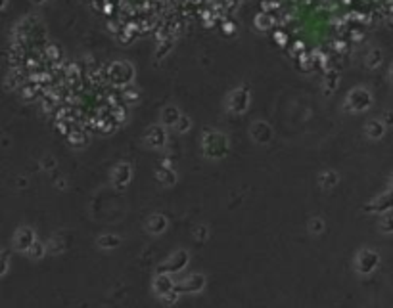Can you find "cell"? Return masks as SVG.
<instances>
[{
  "label": "cell",
  "mask_w": 393,
  "mask_h": 308,
  "mask_svg": "<svg viewBox=\"0 0 393 308\" xmlns=\"http://www.w3.org/2000/svg\"><path fill=\"white\" fill-rule=\"evenodd\" d=\"M104 75H106V83L110 86L123 88L132 85L134 81V67L131 62H112L104 65Z\"/></svg>",
  "instance_id": "cell-1"
},
{
  "label": "cell",
  "mask_w": 393,
  "mask_h": 308,
  "mask_svg": "<svg viewBox=\"0 0 393 308\" xmlns=\"http://www.w3.org/2000/svg\"><path fill=\"white\" fill-rule=\"evenodd\" d=\"M202 146H204V155L209 159H223L228 154V138L219 132V130H206L204 138H202Z\"/></svg>",
  "instance_id": "cell-2"
},
{
  "label": "cell",
  "mask_w": 393,
  "mask_h": 308,
  "mask_svg": "<svg viewBox=\"0 0 393 308\" xmlns=\"http://www.w3.org/2000/svg\"><path fill=\"white\" fill-rule=\"evenodd\" d=\"M370 105H372V94L363 86H357L347 94L345 111H366Z\"/></svg>",
  "instance_id": "cell-3"
},
{
  "label": "cell",
  "mask_w": 393,
  "mask_h": 308,
  "mask_svg": "<svg viewBox=\"0 0 393 308\" xmlns=\"http://www.w3.org/2000/svg\"><path fill=\"white\" fill-rule=\"evenodd\" d=\"M249 102H251L249 88L247 86H238V88H234L232 92L228 94V111L234 113V115H242V113L247 111Z\"/></svg>",
  "instance_id": "cell-4"
},
{
  "label": "cell",
  "mask_w": 393,
  "mask_h": 308,
  "mask_svg": "<svg viewBox=\"0 0 393 308\" xmlns=\"http://www.w3.org/2000/svg\"><path fill=\"white\" fill-rule=\"evenodd\" d=\"M144 144L148 148H153V150H161L165 148L167 144V132H165V126L163 124H153L146 130L144 134Z\"/></svg>",
  "instance_id": "cell-5"
},
{
  "label": "cell",
  "mask_w": 393,
  "mask_h": 308,
  "mask_svg": "<svg viewBox=\"0 0 393 308\" xmlns=\"http://www.w3.org/2000/svg\"><path fill=\"white\" fill-rule=\"evenodd\" d=\"M131 178H132V167L129 165V163H117L115 165V169H113V172H112V182L113 186L117 188V189H123V188H127V184L131 182Z\"/></svg>",
  "instance_id": "cell-6"
},
{
  "label": "cell",
  "mask_w": 393,
  "mask_h": 308,
  "mask_svg": "<svg viewBox=\"0 0 393 308\" xmlns=\"http://www.w3.org/2000/svg\"><path fill=\"white\" fill-rule=\"evenodd\" d=\"M378 255L374 253V251H368V249H364L359 253V257H357V270L361 272V274H370L376 266H378Z\"/></svg>",
  "instance_id": "cell-7"
},
{
  "label": "cell",
  "mask_w": 393,
  "mask_h": 308,
  "mask_svg": "<svg viewBox=\"0 0 393 308\" xmlns=\"http://www.w3.org/2000/svg\"><path fill=\"white\" fill-rule=\"evenodd\" d=\"M186 264H188V253H186V251H177V253L169 258V262L159 268V272H161V274H175V272H181Z\"/></svg>",
  "instance_id": "cell-8"
},
{
  "label": "cell",
  "mask_w": 393,
  "mask_h": 308,
  "mask_svg": "<svg viewBox=\"0 0 393 308\" xmlns=\"http://www.w3.org/2000/svg\"><path fill=\"white\" fill-rule=\"evenodd\" d=\"M249 132H251V138H253V142H257V144H269L272 140V128L269 123H265V121H257V123L251 124V128H249Z\"/></svg>",
  "instance_id": "cell-9"
},
{
  "label": "cell",
  "mask_w": 393,
  "mask_h": 308,
  "mask_svg": "<svg viewBox=\"0 0 393 308\" xmlns=\"http://www.w3.org/2000/svg\"><path fill=\"white\" fill-rule=\"evenodd\" d=\"M67 138V142L73 146V148H77V150H83V148H87L89 146V142H91V134L81 126V124H77L73 130H71V134L69 136H65Z\"/></svg>",
  "instance_id": "cell-10"
},
{
  "label": "cell",
  "mask_w": 393,
  "mask_h": 308,
  "mask_svg": "<svg viewBox=\"0 0 393 308\" xmlns=\"http://www.w3.org/2000/svg\"><path fill=\"white\" fill-rule=\"evenodd\" d=\"M204 285H206V277L202 274H192L190 277H186L181 285H177V291L179 293H198L204 289Z\"/></svg>",
  "instance_id": "cell-11"
},
{
  "label": "cell",
  "mask_w": 393,
  "mask_h": 308,
  "mask_svg": "<svg viewBox=\"0 0 393 308\" xmlns=\"http://www.w3.org/2000/svg\"><path fill=\"white\" fill-rule=\"evenodd\" d=\"M35 243V232L31 228H19L16 238H14V245L18 251H29Z\"/></svg>",
  "instance_id": "cell-12"
},
{
  "label": "cell",
  "mask_w": 393,
  "mask_h": 308,
  "mask_svg": "<svg viewBox=\"0 0 393 308\" xmlns=\"http://www.w3.org/2000/svg\"><path fill=\"white\" fill-rule=\"evenodd\" d=\"M181 117L182 113L177 105H165L161 109V124L167 126V128H175V124L179 123Z\"/></svg>",
  "instance_id": "cell-13"
},
{
  "label": "cell",
  "mask_w": 393,
  "mask_h": 308,
  "mask_svg": "<svg viewBox=\"0 0 393 308\" xmlns=\"http://www.w3.org/2000/svg\"><path fill=\"white\" fill-rule=\"evenodd\" d=\"M175 287H177V285H175L173 277L169 276V274H161V272H159V276L153 279V289H155V293L161 295V297L167 295V293H171Z\"/></svg>",
  "instance_id": "cell-14"
},
{
  "label": "cell",
  "mask_w": 393,
  "mask_h": 308,
  "mask_svg": "<svg viewBox=\"0 0 393 308\" xmlns=\"http://www.w3.org/2000/svg\"><path fill=\"white\" fill-rule=\"evenodd\" d=\"M390 209H393V191L380 195L378 199H374L370 203V207H366V211H372V213H384V211H390Z\"/></svg>",
  "instance_id": "cell-15"
},
{
  "label": "cell",
  "mask_w": 393,
  "mask_h": 308,
  "mask_svg": "<svg viewBox=\"0 0 393 308\" xmlns=\"http://www.w3.org/2000/svg\"><path fill=\"white\" fill-rule=\"evenodd\" d=\"M364 132L368 138L372 140H380L386 134V123L382 119H370L368 123L364 124Z\"/></svg>",
  "instance_id": "cell-16"
},
{
  "label": "cell",
  "mask_w": 393,
  "mask_h": 308,
  "mask_svg": "<svg viewBox=\"0 0 393 308\" xmlns=\"http://www.w3.org/2000/svg\"><path fill=\"white\" fill-rule=\"evenodd\" d=\"M175 36H169V38H165V40H159L157 42V46H155V52H153V60L155 62H161V60H165L169 54H171V50L175 48Z\"/></svg>",
  "instance_id": "cell-17"
},
{
  "label": "cell",
  "mask_w": 393,
  "mask_h": 308,
  "mask_svg": "<svg viewBox=\"0 0 393 308\" xmlns=\"http://www.w3.org/2000/svg\"><path fill=\"white\" fill-rule=\"evenodd\" d=\"M253 25H255V29H257V31H269V29H272V27L276 25V17H274V14L261 12V14H257V16H255Z\"/></svg>",
  "instance_id": "cell-18"
},
{
  "label": "cell",
  "mask_w": 393,
  "mask_h": 308,
  "mask_svg": "<svg viewBox=\"0 0 393 308\" xmlns=\"http://www.w3.org/2000/svg\"><path fill=\"white\" fill-rule=\"evenodd\" d=\"M337 85H339V73H337V69L324 71V94L330 96L337 88Z\"/></svg>",
  "instance_id": "cell-19"
},
{
  "label": "cell",
  "mask_w": 393,
  "mask_h": 308,
  "mask_svg": "<svg viewBox=\"0 0 393 308\" xmlns=\"http://www.w3.org/2000/svg\"><path fill=\"white\" fill-rule=\"evenodd\" d=\"M146 228H148L150 234H161V232H165V228H167V218L163 215L150 216L148 222H146Z\"/></svg>",
  "instance_id": "cell-20"
},
{
  "label": "cell",
  "mask_w": 393,
  "mask_h": 308,
  "mask_svg": "<svg viewBox=\"0 0 393 308\" xmlns=\"http://www.w3.org/2000/svg\"><path fill=\"white\" fill-rule=\"evenodd\" d=\"M42 56L46 58V62L50 63H56V62H61L63 60V52H61V48L58 44H54V42H50V44H46L44 48H42Z\"/></svg>",
  "instance_id": "cell-21"
},
{
  "label": "cell",
  "mask_w": 393,
  "mask_h": 308,
  "mask_svg": "<svg viewBox=\"0 0 393 308\" xmlns=\"http://www.w3.org/2000/svg\"><path fill=\"white\" fill-rule=\"evenodd\" d=\"M382 62H384V52H382L380 48H372V50L366 54V60H364L368 69H378V67L382 65Z\"/></svg>",
  "instance_id": "cell-22"
},
{
  "label": "cell",
  "mask_w": 393,
  "mask_h": 308,
  "mask_svg": "<svg viewBox=\"0 0 393 308\" xmlns=\"http://www.w3.org/2000/svg\"><path fill=\"white\" fill-rule=\"evenodd\" d=\"M157 180L163 186H173L177 182V172L173 169H167V167H161L157 171Z\"/></svg>",
  "instance_id": "cell-23"
},
{
  "label": "cell",
  "mask_w": 393,
  "mask_h": 308,
  "mask_svg": "<svg viewBox=\"0 0 393 308\" xmlns=\"http://www.w3.org/2000/svg\"><path fill=\"white\" fill-rule=\"evenodd\" d=\"M123 103H127V105H136L138 102H140V94L138 90L132 86V85H129V86H123Z\"/></svg>",
  "instance_id": "cell-24"
},
{
  "label": "cell",
  "mask_w": 393,
  "mask_h": 308,
  "mask_svg": "<svg viewBox=\"0 0 393 308\" xmlns=\"http://www.w3.org/2000/svg\"><path fill=\"white\" fill-rule=\"evenodd\" d=\"M318 182L322 188H326V189H330L334 186L339 182V176H337V172H334V171H324L320 176H318Z\"/></svg>",
  "instance_id": "cell-25"
},
{
  "label": "cell",
  "mask_w": 393,
  "mask_h": 308,
  "mask_svg": "<svg viewBox=\"0 0 393 308\" xmlns=\"http://www.w3.org/2000/svg\"><path fill=\"white\" fill-rule=\"evenodd\" d=\"M119 243H121V240L117 236H113V234L98 238V245L102 247V249H113V247H119Z\"/></svg>",
  "instance_id": "cell-26"
},
{
  "label": "cell",
  "mask_w": 393,
  "mask_h": 308,
  "mask_svg": "<svg viewBox=\"0 0 393 308\" xmlns=\"http://www.w3.org/2000/svg\"><path fill=\"white\" fill-rule=\"evenodd\" d=\"M46 249L48 247H44L42 243H38V241H35L33 247H31L29 251H27V255H29L33 260H38V258H42L44 257V253H46Z\"/></svg>",
  "instance_id": "cell-27"
},
{
  "label": "cell",
  "mask_w": 393,
  "mask_h": 308,
  "mask_svg": "<svg viewBox=\"0 0 393 308\" xmlns=\"http://www.w3.org/2000/svg\"><path fill=\"white\" fill-rule=\"evenodd\" d=\"M190 128H192V119H190L188 115H182L181 119H179V123L175 124V130H177L179 134H186V132H190Z\"/></svg>",
  "instance_id": "cell-28"
},
{
  "label": "cell",
  "mask_w": 393,
  "mask_h": 308,
  "mask_svg": "<svg viewBox=\"0 0 393 308\" xmlns=\"http://www.w3.org/2000/svg\"><path fill=\"white\" fill-rule=\"evenodd\" d=\"M280 10V2H274V0H263V12L272 14V12H278Z\"/></svg>",
  "instance_id": "cell-29"
},
{
  "label": "cell",
  "mask_w": 393,
  "mask_h": 308,
  "mask_svg": "<svg viewBox=\"0 0 393 308\" xmlns=\"http://www.w3.org/2000/svg\"><path fill=\"white\" fill-rule=\"evenodd\" d=\"M221 29H223L225 34H234V33H236V23L230 21V19H225V21L221 23Z\"/></svg>",
  "instance_id": "cell-30"
},
{
  "label": "cell",
  "mask_w": 393,
  "mask_h": 308,
  "mask_svg": "<svg viewBox=\"0 0 393 308\" xmlns=\"http://www.w3.org/2000/svg\"><path fill=\"white\" fill-rule=\"evenodd\" d=\"M40 167H42L44 171H52V169H56V159H54L52 155H48V157H42V161H40Z\"/></svg>",
  "instance_id": "cell-31"
},
{
  "label": "cell",
  "mask_w": 393,
  "mask_h": 308,
  "mask_svg": "<svg viewBox=\"0 0 393 308\" xmlns=\"http://www.w3.org/2000/svg\"><path fill=\"white\" fill-rule=\"evenodd\" d=\"M179 295H181V293H179V291H177V287H175L171 293L163 295L161 299H163V303H165V305H175V303H177V299H179Z\"/></svg>",
  "instance_id": "cell-32"
},
{
  "label": "cell",
  "mask_w": 393,
  "mask_h": 308,
  "mask_svg": "<svg viewBox=\"0 0 393 308\" xmlns=\"http://www.w3.org/2000/svg\"><path fill=\"white\" fill-rule=\"evenodd\" d=\"M309 228H311V232H313V234H320V232L324 230V222H322L320 218H313Z\"/></svg>",
  "instance_id": "cell-33"
},
{
  "label": "cell",
  "mask_w": 393,
  "mask_h": 308,
  "mask_svg": "<svg viewBox=\"0 0 393 308\" xmlns=\"http://www.w3.org/2000/svg\"><path fill=\"white\" fill-rule=\"evenodd\" d=\"M380 230H382L384 234H393V218H392V216H388V218H384V220H382Z\"/></svg>",
  "instance_id": "cell-34"
},
{
  "label": "cell",
  "mask_w": 393,
  "mask_h": 308,
  "mask_svg": "<svg viewBox=\"0 0 393 308\" xmlns=\"http://www.w3.org/2000/svg\"><path fill=\"white\" fill-rule=\"evenodd\" d=\"M334 50L341 56V54H345L347 52V42L345 40H341V38H337V40H334Z\"/></svg>",
  "instance_id": "cell-35"
},
{
  "label": "cell",
  "mask_w": 393,
  "mask_h": 308,
  "mask_svg": "<svg viewBox=\"0 0 393 308\" xmlns=\"http://www.w3.org/2000/svg\"><path fill=\"white\" fill-rule=\"evenodd\" d=\"M207 234H209V232H207L206 226H200V228H196V232H194V236H196L198 241H206V240H207Z\"/></svg>",
  "instance_id": "cell-36"
},
{
  "label": "cell",
  "mask_w": 393,
  "mask_h": 308,
  "mask_svg": "<svg viewBox=\"0 0 393 308\" xmlns=\"http://www.w3.org/2000/svg\"><path fill=\"white\" fill-rule=\"evenodd\" d=\"M61 249H63V243H61L58 238H54V240H52V243L48 245V251H50V253H60Z\"/></svg>",
  "instance_id": "cell-37"
},
{
  "label": "cell",
  "mask_w": 393,
  "mask_h": 308,
  "mask_svg": "<svg viewBox=\"0 0 393 308\" xmlns=\"http://www.w3.org/2000/svg\"><path fill=\"white\" fill-rule=\"evenodd\" d=\"M382 121L386 123V126H393V111L392 109H388V111L382 113Z\"/></svg>",
  "instance_id": "cell-38"
},
{
  "label": "cell",
  "mask_w": 393,
  "mask_h": 308,
  "mask_svg": "<svg viewBox=\"0 0 393 308\" xmlns=\"http://www.w3.org/2000/svg\"><path fill=\"white\" fill-rule=\"evenodd\" d=\"M274 40H278V44H280V46H284V44H286V40H288V36H286V33L276 31V33H274Z\"/></svg>",
  "instance_id": "cell-39"
},
{
  "label": "cell",
  "mask_w": 393,
  "mask_h": 308,
  "mask_svg": "<svg viewBox=\"0 0 393 308\" xmlns=\"http://www.w3.org/2000/svg\"><path fill=\"white\" fill-rule=\"evenodd\" d=\"M2 258H4V266H2V274L8 272V264H10V257H8V251L2 253Z\"/></svg>",
  "instance_id": "cell-40"
},
{
  "label": "cell",
  "mask_w": 393,
  "mask_h": 308,
  "mask_svg": "<svg viewBox=\"0 0 393 308\" xmlns=\"http://www.w3.org/2000/svg\"><path fill=\"white\" fill-rule=\"evenodd\" d=\"M56 188H60V189H63V188H67V182H65L63 178H58V180H56Z\"/></svg>",
  "instance_id": "cell-41"
},
{
  "label": "cell",
  "mask_w": 393,
  "mask_h": 308,
  "mask_svg": "<svg viewBox=\"0 0 393 308\" xmlns=\"http://www.w3.org/2000/svg\"><path fill=\"white\" fill-rule=\"evenodd\" d=\"M31 2H33V4H37V6H42V4H46L48 0H31Z\"/></svg>",
  "instance_id": "cell-42"
},
{
  "label": "cell",
  "mask_w": 393,
  "mask_h": 308,
  "mask_svg": "<svg viewBox=\"0 0 393 308\" xmlns=\"http://www.w3.org/2000/svg\"><path fill=\"white\" fill-rule=\"evenodd\" d=\"M8 8V0H2V10H6Z\"/></svg>",
  "instance_id": "cell-43"
},
{
  "label": "cell",
  "mask_w": 393,
  "mask_h": 308,
  "mask_svg": "<svg viewBox=\"0 0 393 308\" xmlns=\"http://www.w3.org/2000/svg\"><path fill=\"white\" fill-rule=\"evenodd\" d=\"M390 81H392V85H393V67H392V71H390Z\"/></svg>",
  "instance_id": "cell-44"
},
{
  "label": "cell",
  "mask_w": 393,
  "mask_h": 308,
  "mask_svg": "<svg viewBox=\"0 0 393 308\" xmlns=\"http://www.w3.org/2000/svg\"><path fill=\"white\" fill-rule=\"evenodd\" d=\"M236 2H238V4H242V0H236Z\"/></svg>",
  "instance_id": "cell-45"
},
{
  "label": "cell",
  "mask_w": 393,
  "mask_h": 308,
  "mask_svg": "<svg viewBox=\"0 0 393 308\" xmlns=\"http://www.w3.org/2000/svg\"><path fill=\"white\" fill-rule=\"evenodd\" d=\"M48 2H50V0H48Z\"/></svg>",
  "instance_id": "cell-46"
}]
</instances>
